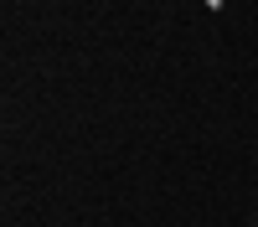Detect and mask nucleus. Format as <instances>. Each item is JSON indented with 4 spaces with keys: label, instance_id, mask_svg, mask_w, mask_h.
<instances>
[{
    "label": "nucleus",
    "instance_id": "1",
    "mask_svg": "<svg viewBox=\"0 0 258 227\" xmlns=\"http://www.w3.org/2000/svg\"><path fill=\"white\" fill-rule=\"evenodd\" d=\"M248 227H258V217H248Z\"/></svg>",
    "mask_w": 258,
    "mask_h": 227
}]
</instances>
